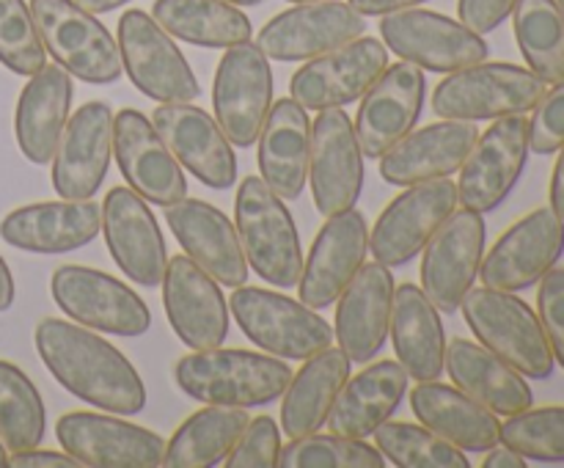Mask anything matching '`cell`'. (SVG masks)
<instances>
[{
	"label": "cell",
	"instance_id": "94428289",
	"mask_svg": "<svg viewBox=\"0 0 564 468\" xmlns=\"http://www.w3.org/2000/svg\"><path fill=\"white\" fill-rule=\"evenodd\" d=\"M556 6H560V11L564 14V0H556Z\"/></svg>",
	"mask_w": 564,
	"mask_h": 468
},
{
	"label": "cell",
	"instance_id": "8fae6325",
	"mask_svg": "<svg viewBox=\"0 0 564 468\" xmlns=\"http://www.w3.org/2000/svg\"><path fill=\"white\" fill-rule=\"evenodd\" d=\"M383 44L424 72L466 69L488 58V42L460 20L427 9H405L380 20Z\"/></svg>",
	"mask_w": 564,
	"mask_h": 468
},
{
	"label": "cell",
	"instance_id": "30bf717a",
	"mask_svg": "<svg viewBox=\"0 0 564 468\" xmlns=\"http://www.w3.org/2000/svg\"><path fill=\"white\" fill-rule=\"evenodd\" d=\"M215 121L231 146L248 149L257 143L268 110L273 105V72L270 58L257 42L226 47L213 83Z\"/></svg>",
	"mask_w": 564,
	"mask_h": 468
},
{
	"label": "cell",
	"instance_id": "1f68e13d",
	"mask_svg": "<svg viewBox=\"0 0 564 468\" xmlns=\"http://www.w3.org/2000/svg\"><path fill=\"white\" fill-rule=\"evenodd\" d=\"M72 108V77L64 66L44 64L20 91L14 110V135L22 157L47 165L61 141Z\"/></svg>",
	"mask_w": 564,
	"mask_h": 468
},
{
	"label": "cell",
	"instance_id": "b9f144b4",
	"mask_svg": "<svg viewBox=\"0 0 564 468\" xmlns=\"http://www.w3.org/2000/svg\"><path fill=\"white\" fill-rule=\"evenodd\" d=\"M375 446L400 468H471L468 455L424 424L386 422L375 429Z\"/></svg>",
	"mask_w": 564,
	"mask_h": 468
},
{
	"label": "cell",
	"instance_id": "52a82bcc",
	"mask_svg": "<svg viewBox=\"0 0 564 468\" xmlns=\"http://www.w3.org/2000/svg\"><path fill=\"white\" fill-rule=\"evenodd\" d=\"M229 308L242 334L270 356L306 361L314 352L334 345V328L319 317L317 308L292 301L281 292L246 284L235 286Z\"/></svg>",
	"mask_w": 564,
	"mask_h": 468
},
{
	"label": "cell",
	"instance_id": "e575fe53",
	"mask_svg": "<svg viewBox=\"0 0 564 468\" xmlns=\"http://www.w3.org/2000/svg\"><path fill=\"white\" fill-rule=\"evenodd\" d=\"M391 345L397 361L416 383L438 380L446 372V334L435 303L422 286L400 284L391 306Z\"/></svg>",
	"mask_w": 564,
	"mask_h": 468
},
{
	"label": "cell",
	"instance_id": "4316f807",
	"mask_svg": "<svg viewBox=\"0 0 564 468\" xmlns=\"http://www.w3.org/2000/svg\"><path fill=\"white\" fill-rule=\"evenodd\" d=\"M394 275L380 262L361 264L339 295L334 336L352 363H369L389 339Z\"/></svg>",
	"mask_w": 564,
	"mask_h": 468
},
{
	"label": "cell",
	"instance_id": "7bdbcfd3",
	"mask_svg": "<svg viewBox=\"0 0 564 468\" xmlns=\"http://www.w3.org/2000/svg\"><path fill=\"white\" fill-rule=\"evenodd\" d=\"M386 457L364 438H345L336 433H308L281 446V468H383Z\"/></svg>",
	"mask_w": 564,
	"mask_h": 468
},
{
	"label": "cell",
	"instance_id": "91938a15",
	"mask_svg": "<svg viewBox=\"0 0 564 468\" xmlns=\"http://www.w3.org/2000/svg\"><path fill=\"white\" fill-rule=\"evenodd\" d=\"M290 3H314V0H290Z\"/></svg>",
	"mask_w": 564,
	"mask_h": 468
},
{
	"label": "cell",
	"instance_id": "277c9868",
	"mask_svg": "<svg viewBox=\"0 0 564 468\" xmlns=\"http://www.w3.org/2000/svg\"><path fill=\"white\" fill-rule=\"evenodd\" d=\"M237 237L248 264L268 284L292 290L303 270L301 235L284 198L262 176H246L235 198Z\"/></svg>",
	"mask_w": 564,
	"mask_h": 468
},
{
	"label": "cell",
	"instance_id": "f907efd6",
	"mask_svg": "<svg viewBox=\"0 0 564 468\" xmlns=\"http://www.w3.org/2000/svg\"><path fill=\"white\" fill-rule=\"evenodd\" d=\"M11 468H80L83 462L72 457L69 451H53V449H22L11 451L9 457Z\"/></svg>",
	"mask_w": 564,
	"mask_h": 468
},
{
	"label": "cell",
	"instance_id": "ee69618b",
	"mask_svg": "<svg viewBox=\"0 0 564 468\" xmlns=\"http://www.w3.org/2000/svg\"><path fill=\"white\" fill-rule=\"evenodd\" d=\"M501 444L527 460L564 462V405L527 407L501 424Z\"/></svg>",
	"mask_w": 564,
	"mask_h": 468
},
{
	"label": "cell",
	"instance_id": "c3c4849f",
	"mask_svg": "<svg viewBox=\"0 0 564 468\" xmlns=\"http://www.w3.org/2000/svg\"><path fill=\"white\" fill-rule=\"evenodd\" d=\"M538 317L554 361L564 369V268H551L538 281Z\"/></svg>",
	"mask_w": 564,
	"mask_h": 468
},
{
	"label": "cell",
	"instance_id": "5bb4252c",
	"mask_svg": "<svg viewBox=\"0 0 564 468\" xmlns=\"http://www.w3.org/2000/svg\"><path fill=\"white\" fill-rule=\"evenodd\" d=\"M389 66V47L380 39L358 36L330 53L306 61L292 75L290 94L306 110L345 108L358 102Z\"/></svg>",
	"mask_w": 564,
	"mask_h": 468
},
{
	"label": "cell",
	"instance_id": "8d00e7d4",
	"mask_svg": "<svg viewBox=\"0 0 564 468\" xmlns=\"http://www.w3.org/2000/svg\"><path fill=\"white\" fill-rule=\"evenodd\" d=\"M352 361L341 347H325L306 358L301 372L292 374L281 402V429L290 438L317 433L328 418L341 385L350 378Z\"/></svg>",
	"mask_w": 564,
	"mask_h": 468
},
{
	"label": "cell",
	"instance_id": "44dd1931",
	"mask_svg": "<svg viewBox=\"0 0 564 468\" xmlns=\"http://www.w3.org/2000/svg\"><path fill=\"white\" fill-rule=\"evenodd\" d=\"M424 69L411 61L386 66L383 75L361 97L352 121L364 157L380 160L413 130L424 108Z\"/></svg>",
	"mask_w": 564,
	"mask_h": 468
},
{
	"label": "cell",
	"instance_id": "6da1fadb",
	"mask_svg": "<svg viewBox=\"0 0 564 468\" xmlns=\"http://www.w3.org/2000/svg\"><path fill=\"white\" fill-rule=\"evenodd\" d=\"M33 341L50 374L77 400L121 416L147 407V385L130 358L86 325L47 317L33 330Z\"/></svg>",
	"mask_w": 564,
	"mask_h": 468
},
{
	"label": "cell",
	"instance_id": "f35d334b",
	"mask_svg": "<svg viewBox=\"0 0 564 468\" xmlns=\"http://www.w3.org/2000/svg\"><path fill=\"white\" fill-rule=\"evenodd\" d=\"M248 407L209 405L193 413L165 440L163 466L169 468H213L229 457L248 424Z\"/></svg>",
	"mask_w": 564,
	"mask_h": 468
},
{
	"label": "cell",
	"instance_id": "d6986e66",
	"mask_svg": "<svg viewBox=\"0 0 564 468\" xmlns=\"http://www.w3.org/2000/svg\"><path fill=\"white\" fill-rule=\"evenodd\" d=\"M364 31L367 17L358 14L350 3L314 0L275 14L259 31L257 44L273 61H312L364 36Z\"/></svg>",
	"mask_w": 564,
	"mask_h": 468
},
{
	"label": "cell",
	"instance_id": "2e32d148",
	"mask_svg": "<svg viewBox=\"0 0 564 468\" xmlns=\"http://www.w3.org/2000/svg\"><path fill=\"white\" fill-rule=\"evenodd\" d=\"M485 220L471 209H455L438 226L422 257V290L435 308L455 314L479 279L485 257Z\"/></svg>",
	"mask_w": 564,
	"mask_h": 468
},
{
	"label": "cell",
	"instance_id": "cb8c5ba5",
	"mask_svg": "<svg viewBox=\"0 0 564 468\" xmlns=\"http://www.w3.org/2000/svg\"><path fill=\"white\" fill-rule=\"evenodd\" d=\"M113 154V113L108 102H86L66 119L53 154V187L61 198L86 202L102 187Z\"/></svg>",
	"mask_w": 564,
	"mask_h": 468
},
{
	"label": "cell",
	"instance_id": "f1b7e54d",
	"mask_svg": "<svg viewBox=\"0 0 564 468\" xmlns=\"http://www.w3.org/2000/svg\"><path fill=\"white\" fill-rule=\"evenodd\" d=\"M102 231V209L86 202H39L17 207L0 220V237L28 253H69Z\"/></svg>",
	"mask_w": 564,
	"mask_h": 468
},
{
	"label": "cell",
	"instance_id": "681fc988",
	"mask_svg": "<svg viewBox=\"0 0 564 468\" xmlns=\"http://www.w3.org/2000/svg\"><path fill=\"white\" fill-rule=\"evenodd\" d=\"M518 3L521 0H457V20L485 36V33L496 31L516 11Z\"/></svg>",
	"mask_w": 564,
	"mask_h": 468
},
{
	"label": "cell",
	"instance_id": "d4e9b609",
	"mask_svg": "<svg viewBox=\"0 0 564 468\" xmlns=\"http://www.w3.org/2000/svg\"><path fill=\"white\" fill-rule=\"evenodd\" d=\"M367 251V218L356 207L328 215L323 229L314 237L312 251L303 262L301 279H297L301 301L317 312L334 306L345 286L352 281V275L361 270Z\"/></svg>",
	"mask_w": 564,
	"mask_h": 468
},
{
	"label": "cell",
	"instance_id": "f5cc1de1",
	"mask_svg": "<svg viewBox=\"0 0 564 468\" xmlns=\"http://www.w3.org/2000/svg\"><path fill=\"white\" fill-rule=\"evenodd\" d=\"M482 466L485 468H527L529 460L523 455H518L516 449H510V446H505L499 440L494 449H488V457L482 460Z\"/></svg>",
	"mask_w": 564,
	"mask_h": 468
},
{
	"label": "cell",
	"instance_id": "484cf974",
	"mask_svg": "<svg viewBox=\"0 0 564 468\" xmlns=\"http://www.w3.org/2000/svg\"><path fill=\"white\" fill-rule=\"evenodd\" d=\"M163 306L171 328L191 350H209L229 334V303L220 284L191 257H171L163 275Z\"/></svg>",
	"mask_w": 564,
	"mask_h": 468
},
{
	"label": "cell",
	"instance_id": "60d3db41",
	"mask_svg": "<svg viewBox=\"0 0 564 468\" xmlns=\"http://www.w3.org/2000/svg\"><path fill=\"white\" fill-rule=\"evenodd\" d=\"M47 413L33 380L17 363L0 358V440L9 451L42 444Z\"/></svg>",
	"mask_w": 564,
	"mask_h": 468
},
{
	"label": "cell",
	"instance_id": "e0dca14e",
	"mask_svg": "<svg viewBox=\"0 0 564 468\" xmlns=\"http://www.w3.org/2000/svg\"><path fill=\"white\" fill-rule=\"evenodd\" d=\"M312 121V152H308V182L319 213H345L356 207L364 191V152L356 127L345 108L317 110Z\"/></svg>",
	"mask_w": 564,
	"mask_h": 468
},
{
	"label": "cell",
	"instance_id": "83f0119b",
	"mask_svg": "<svg viewBox=\"0 0 564 468\" xmlns=\"http://www.w3.org/2000/svg\"><path fill=\"white\" fill-rule=\"evenodd\" d=\"M171 235L187 257L220 286H242L248 281V259L242 253L235 224L202 198H182L165 207Z\"/></svg>",
	"mask_w": 564,
	"mask_h": 468
},
{
	"label": "cell",
	"instance_id": "3957f363",
	"mask_svg": "<svg viewBox=\"0 0 564 468\" xmlns=\"http://www.w3.org/2000/svg\"><path fill=\"white\" fill-rule=\"evenodd\" d=\"M460 312L468 328L479 339V345L510 363L512 369L532 380L551 378L556 369L554 352H551L540 317L527 301L516 292L494 290V286H477L463 297Z\"/></svg>",
	"mask_w": 564,
	"mask_h": 468
},
{
	"label": "cell",
	"instance_id": "11a10c76",
	"mask_svg": "<svg viewBox=\"0 0 564 468\" xmlns=\"http://www.w3.org/2000/svg\"><path fill=\"white\" fill-rule=\"evenodd\" d=\"M14 295H17L14 275H11L6 259L0 257V312H9V308L14 306Z\"/></svg>",
	"mask_w": 564,
	"mask_h": 468
},
{
	"label": "cell",
	"instance_id": "d6a6232c",
	"mask_svg": "<svg viewBox=\"0 0 564 468\" xmlns=\"http://www.w3.org/2000/svg\"><path fill=\"white\" fill-rule=\"evenodd\" d=\"M408 372L400 361L369 363L356 378H347L328 413V433L345 438H369L400 407L408 391Z\"/></svg>",
	"mask_w": 564,
	"mask_h": 468
},
{
	"label": "cell",
	"instance_id": "74e56055",
	"mask_svg": "<svg viewBox=\"0 0 564 468\" xmlns=\"http://www.w3.org/2000/svg\"><path fill=\"white\" fill-rule=\"evenodd\" d=\"M152 17L169 36L198 47H235L253 36L251 20L226 0H154Z\"/></svg>",
	"mask_w": 564,
	"mask_h": 468
},
{
	"label": "cell",
	"instance_id": "680465c9",
	"mask_svg": "<svg viewBox=\"0 0 564 468\" xmlns=\"http://www.w3.org/2000/svg\"><path fill=\"white\" fill-rule=\"evenodd\" d=\"M226 3H235V6H259L262 0H226Z\"/></svg>",
	"mask_w": 564,
	"mask_h": 468
},
{
	"label": "cell",
	"instance_id": "f546056e",
	"mask_svg": "<svg viewBox=\"0 0 564 468\" xmlns=\"http://www.w3.org/2000/svg\"><path fill=\"white\" fill-rule=\"evenodd\" d=\"M477 138V124L460 119H444L438 124L411 130L380 157V176L397 187L444 179L460 171Z\"/></svg>",
	"mask_w": 564,
	"mask_h": 468
},
{
	"label": "cell",
	"instance_id": "ab89813d",
	"mask_svg": "<svg viewBox=\"0 0 564 468\" xmlns=\"http://www.w3.org/2000/svg\"><path fill=\"white\" fill-rule=\"evenodd\" d=\"M516 42L527 69L554 86L564 77V14L556 0H521L512 11Z\"/></svg>",
	"mask_w": 564,
	"mask_h": 468
},
{
	"label": "cell",
	"instance_id": "7a4b0ae2",
	"mask_svg": "<svg viewBox=\"0 0 564 468\" xmlns=\"http://www.w3.org/2000/svg\"><path fill=\"white\" fill-rule=\"evenodd\" d=\"M174 380L187 396L207 405L259 407L284 394L292 369L279 356L218 345L180 358Z\"/></svg>",
	"mask_w": 564,
	"mask_h": 468
},
{
	"label": "cell",
	"instance_id": "4dcf8cb0",
	"mask_svg": "<svg viewBox=\"0 0 564 468\" xmlns=\"http://www.w3.org/2000/svg\"><path fill=\"white\" fill-rule=\"evenodd\" d=\"M257 141L259 176L284 202L301 198L308 182V152H312V119L306 108L292 97L273 102Z\"/></svg>",
	"mask_w": 564,
	"mask_h": 468
},
{
	"label": "cell",
	"instance_id": "9c48e42d",
	"mask_svg": "<svg viewBox=\"0 0 564 468\" xmlns=\"http://www.w3.org/2000/svg\"><path fill=\"white\" fill-rule=\"evenodd\" d=\"M50 292L61 312L86 328L113 336H143L152 328V312L138 292L102 270L64 264L53 273Z\"/></svg>",
	"mask_w": 564,
	"mask_h": 468
},
{
	"label": "cell",
	"instance_id": "9f6ffc18",
	"mask_svg": "<svg viewBox=\"0 0 564 468\" xmlns=\"http://www.w3.org/2000/svg\"><path fill=\"white\" fill-rule=\"evenodd\" d=\"M75 3L83 6L86 11H91V14H108V11L121 9V6L130 3V0H75Z\"/></svg>",
	"mask_w": 564,
	"mask_h": 468
},
{
	"label": "cell",
	"instance_id": "d590c367",
	"mask_svg": "<svg viewBox=\"0 0 564 468\" xmlns=\"http://www.w3.org/2000/svg\"><path fill=\"white\" fill-rule=\"evenodd\" d=\"M411 411L419 422L452 440L463 451H488L501 440V422L494 411L441 380H422L411 391Z\"/></svg>",
	"mask_w": 564,
	"mask_h": 468
},
{
	"label": "cell",
	"instance_id": "4fadbf2b",
	"mask_svg": "<svg viewBox=\"0 0 564 468\" xmlns=\"http://www.w3.org/2000/svg\"><path fill=\"white\" fill-rule=\"evenodd\" d=\"M457 209V185L444 179L408 185L389 207L378 215L369 231V251L375 262L386 268H400L424 251L430 237Z\"/></svg>",
	"mask_w": 564,
	"mask_h": 468
},
{
	"label": "cell",
	"instance_id": "db71d44e",
	"mask_svg": "<svg viewBox=\"0 0 564 468\" xmlns=\"http://www.w3.org/2000/svg\"><path fill=\"white\" fill-rule=\"evenodd\" d=\"M551 207L564 220V146L560 149L554 174H551Z\"/></svg>",
	"mask_w": 564,
	"mask_h": 468
},
{
	"label": "cell",
	"instance_id": "6f0895ef",
	"mask_svg": "<svg viewBox=\"0 0 564 468\" xmlns=\"http://www.w3.org/2000/svg\"><path fill=\"white\" fill-rule=\"evenodd\" d=\"M6 451H9V449H6V446H3V440H0V468H3V466H9V455H6Z\"/></svg>",
	"mask_w": 564,
	"mask_h": 468
},
{
	"label": "cell",
	"instance_id": "ffe728a7",
	"mask_svg": "<svg viewBox=\"0 0 564 468\" xmlns=\"http://www.w3.org/2000/svg\"><path fill=\"white\" fill-rule=\"evenodd\" d=\"M113 154L127 185L143 202L171 207L187 196L185 171L141 110L124 108L113 116Z\"/></svg>",
	"mask_w": 564,
	"mask_h": 468
},
{
	"label": "cell",
	"instance_id": "9a60e30c",
	"mask_svg": "<svg viewBox=\"0 0 564 468\" xmlns=\"http://www.w3.org/2000/svg\"><path fill=\"white\" fill-rule=\"evenodd\" d=\"M564 253V220L554 207H538L510 226L482 257L485 286L521 292L538 284Z\"/></svg>",
	"mask_w": 564,
	"mask_h": 468
},
{
	"label": "cell",
	"instance_id": "7402d4cb",
	"mask_svg": "<svg viewBox=\"0 0 564 468\" xmlns=\"http://www.w3.org/2000/svg\"><path fill=\"white\" fill-rule=\"evenodd\" d=\"M154 130L176 163L213 191H229L237 182L235 146L218 121L191 102H163L152 113Z\"/></svg>",
	"mask_w": 564,
	"mask_h": 468
},
{
	"label": "cell",
	"instance_id": "603a6c76",
	"mask_svg": "<svg viewBox=\"0 0 564 468\" xmlns=\"http://www.w3.org/2000/svg\"><path fill=\"white\" fill-rule=\"evenodd\" d=\"M102 231L108 251L121 273L141 286L163 284L169 248L158 218L132 187H110L102 207Z\"/></svg>",
	"mask_w": 564,
	"mask_h": 468
},
{
	"label": "cell",
	"instance_id": "f6af8a7d",
	"mask_svg": "<svg viewBox=\"0 0 564 468\" xmlns=\"http://www.w3.org/2000/svg\"><path fill=\"white\" fill-rule=\"evenodd\" d=\"M0 64L31 77L47 64V50L25 0H0Z\"/></svg>",
	"mask_w": 564,
	"mask_h": 468
},
{
	"label": "cell",
	"instance_id": "5b68a950",
	"mask_svg": "<svg viewBox=\"0 0 564 468\" xmlns=\"http://www.w3.org/2000/svg\"><path fill=\"white\" fill-rule=\"evenodd\" d=\"M545 88L549 83L540 80L532 69L479 61L466 69L449 72V77L435 86L433 110L441 119L494 121L529 113Z\"/></svg>",
	"mask_w": 564,
	"mask_h": 468
},
{
	"label": "cell",
	"instance_id": "8992f818",
	"mask_svg": "<svg viewBox=\"0 0 564 468\" xmlns=\"http://www.w3.org/2000/svg\"><path fill=\"white\" fill-rule=\"evenodd\" d=\"M28 9L36 22L44 50L72 77L94 86L119 80L124 72L119 42L91 11L77 6L75 0H31Z\"/></svg>",
	"mask_w": 564,
	"mask_h": 468
},
{
	"label": "cell",
	"instance_id": "ac0fdd59",
	"mask_svg": "<svg viewBox=\"0 0 564 468\" xmlns=\"http://www.w3.org/2000/svg\"><path fill=\"white\" fill-rule=\"evenodd\" d=\"M55 435L64 451L91 468H158L165 457L163 435L105 413H64Z\"/></svg>",
	"mask_w": 564,
	"mask_h": 468
},
{
	"label": "cell",
	"instance_id": "836d02e7",
	"mask_svg": "<svg viewBox=\"0 0 564 468\" xmlns=\"http://www.w3.org/2000/svg\"><path fill=\"white\" fill-rule=\"evenodd\" d=\"M444 367L457 389L466 391L496 416H512L532 407L534 394L527 378L485 345L471 339H452L446 345Z\"/></svg>",
	"mask_w": 564,
	"mask_h": 468
},
{
	"label": "cell",
	"instance_id": "ba28073f",
	"mask_svg": "<svg viewBox=\"0 0 564 468\" xmlns=\"http://www.w3.org/2000/svg\"><path fill=\"white\" fill-rule=\"evenodd\" d=\"M121 66L141 94L154 102H193L202 94L198 77L174 39L143 9H127L116 33Z\"/></svg>",
	"mask_w": 564,
	"mask_h": 468
},
{
	"label": "cell",
	"instance_id": "7c38bea8",
	"mask_svg": "<svg viewBox=\"0 0 564 468\" xmlns=\"http://www.w3.org/2000/svg\"><path fill=\"white\" fill-rule=\"evenodd\" d=\"M527 113L494 119L460 165L457 202L471 213H494L521 179L529 160Z\"/></svg>",
	"mask_w": 564,
	"mask_h": 468
},
{
	"label": "cell",
	"instance_id": "bcb514c9",
	"mask_svg": "<svg viewBox=\"0 0 564 468\" xmlns=\"http://www.w3.org/2000/svg\"><path fill=\"white\" fill-rule=\"evenodd\" d=\"M281 455V433L273 416L248 418L235 449L226 457L229 468H275Z\"/></svg>",
	"mask_w": 564,
	"mask_h": 468
},
{
	"label": "cell",
	"instance_id": "7dc6e473",
	"mask_svg": "<svg viewBox=\"0 0 564 468\" xmlns=\"http://www.w3.org/2000/svg\"><path fill=\"white\" fill-rule=\"evenodd\" d=\"M564 146V77L545 88L529 119V149L534 154H556Z\"/></svg>",
	"mask_w": 564,
	"mask_h": 468
},
{
	"label": "cell",
	"instance_id": "816d5d0a",
	"mask_svg": "<svg viewBox=\"0 0 564 468\" xmlns=\"http://www.w3.org/2000/svg\"><path fill=\"white\" fill-rule=\"evenodd\" d=\"M347 3L361 17H386L394 14V11L416 9V6L427 3V0H347Z\"/></svg>",
	"mask_w": 564,
	"mask_h": 468
}]
</instances>
